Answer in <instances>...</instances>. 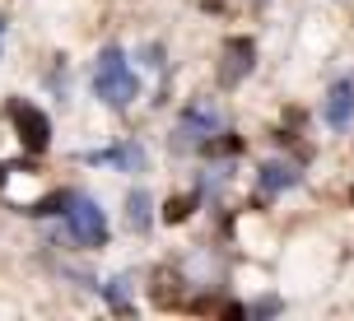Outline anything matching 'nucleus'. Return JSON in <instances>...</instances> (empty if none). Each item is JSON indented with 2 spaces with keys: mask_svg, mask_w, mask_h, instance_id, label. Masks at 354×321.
Wrapping results in <instances>:
<instances>
[{
  "mask_svg": "<svg viewBox=\"0 0 354 321\" xmlns=\"http://www.w3.org/2000/svg\"><path fill=\"white\" fill-rule=\"evenodd\" d=\"M98 159L117 163V168H126V173H140L145 168V149L140 144H117V149H107V154H98Z\"/></svg>",
  "mask_w": 354,
  "mask_h": 321,
  "instance_id": "obj_11",
  "label": "nucleus"
},
{
  "mask_svg": "<svg viewBox=\"0 0 354 321\" xmlns=\"http://www.w3.org/2000/svg\"><path fill=\"white\" fill-rule=\"evenodd\" d=\"M71 205H75V191H52L47 200H37V205H33L28 214H66Z\"/></svg>",
  "mask_w": 354,
  "mask_h": 321,
  "instance_id": "obj_12",
  "label": "nucleus"
},
{
  "mask_svg": "<svg viewBox=\"0 0 354 321\" xmlns=\"http://www.w3.org/2000/svg\"><path fill=\"white\" fill-rule=\"evenodd\" d=\"M289 186H299V173L289 163H266L261 168V196H280Z\"/></svg>",
  "mask_w": 354,
  "mask_h": 321,
  "instance_id": "obj_9",
  "label": "nucleus"
},
{
  "mask_svg": "<svg viewBox=\"0 0 354 321\" xmlns=\"http://www.w3.org/2000/svg\"><path fill=\"white\" fill-rule=\"evenodd\" d=\"M270 312H280V303H257L252 307V317H270Z\"/></svg>",
  "mask_w": 354,
  "mask_h": 321,
  "instance_id": "obj_16",
  "label": "nucleus"
},
{
  "mask_svg": "<svg viewBox=\"0 0 354 321\" xmlns=\"http://www.w3.org/2000/svg\"><path fill=\"white\" fill-rule=\"evenodd\" d=\"M66 228H71V237L80 247H103L107 242V219L98 210V200H88V196H75V205L66 210Z\"/></svg>",
  "mask_w": 354,
  "mask_h": 321,
  "instance_id": "obj_3",
  "label": "nucleus"
},
{
  "mask_svg": "<svg viewBox=\"0 0 354 321\" xmlns=\"http://www.w3.org/2000/svg\"><path fill=\"white\" fill-rule=\"evenodd\" d=\"M219 130H224V117H219L214 103H192L182 112V126H177V135H182V140H196V144H205L210 135H219Z\"/></svg>",
  "mask_w": 354,
  "mask_h": 321,
  "instance_id": "obj_5",
  "label": "nucleus"
},
{
  "mask_svg": "<svg viewBox=\"0 0 354 321\" xmlns=\"http://www.w3.org/2000/svg\"><path fill=\"white\" fill-rule=\"evenodd\" d=\"M205 149H210V154H238V149H243V140L219 130V135H210V140H205Z\"/></svg>",
  "mask_w": 354,
  "mask_h": 321,
  "instance_id": "obj_14",
  "label": "nucleus"
},
{
  "mask_svg": "<svg viewBox=\"0 0 354 321\" xmlns=\"http://www.w3.org/2000/svg\"><path fill=\"white\" fill-rule=\"evenodd\" d=\"M182 275H177V270H159V275H154V284H149V298H154V307H177L182 303Z\"/></svg>",
  "mask_w": 354,
  "mask_h": 321,
  "instance_id": "obj_8",
  "label": "nucleus"
},
{
  "mask_svg": "<svg viewBox=\"0 0 354 321\" xmlns=\"http://www.w3.org/2000/svg\"><path fill=\"white\" fill-rule=\"evenodd\" d=\"M350 200H354V191H350Z\"/></svg>",
  "mask_w": 354,
  "mask_h": 321,
  "instance_id": "obj_18",
  "label": "nucleus"
},
{
  "mask_svg": "<svg viewBox=\"0 0 354 321\" xmlns=\"http://www.w3.org/2000/svg\"><path fill=\"white\" fill-rule=\"evenodd\" d=\"M354 117V79H340V84H331V93H326V126L331 130H345Z\"/></svg>",
  "mask_w": 354,
  "mask_h": 321,
  "instance_id": "obj_6",
  "label": "nucleus"
},
{
  "mask_svg": "<svg viewBox=\"0 0 354 321\" xmlns=\"http://www.w3.org/2000/svg\"><path fill=\"white\" fill-rule=\"evenodd\" d=\"M187 312H196V317H224V321H238V317H248L252 307L233 303V298H214V293H205V298H192V303H187Z\"/></svg>",
  "mask_w": 354,
  "mask_h": 321,
  "instance_id": "obj_7",
  "label": "nucleus"
},
{
  "mask_svg": "<svg viewBox=\"0 0 354 321\" xmlns=\"http://www.w3.org/2000/svg\"><path fill=\"white\" fill-rule=\"evenodd\" d=\"M0 186H5V163H0Z\"/></svg>",
  "mask_w": 354,
  "mask_h": 321,
  "instance_id": "obj_17",
  "label": "nucleus"
},
{
  "mask_svg": "<svg viewBox=\"0 0 354 321\" xmlns=\"http://www.w3.org/2000/svg\"><path fill=\"white\" fill-rule=\"evenodd\" d=\"M10 121L19 130V144L28 149V154H42L47 144H52V121H47V112L33 103H24V98H10Z\"/></svg>",
  "mask_w": 354,
  "mask_h": 321,
  "instance_id": "obj_2",
  "label": "nucleus"
},
{
  "mask_svg": "<svg viewBox=\"0 0 354 321\" xmlns=\"http://www.w3.org/2000/svg\"><path fill=\"white\" fill-rule=\"evenodd\" d=\"M0 28H5V23H0Z\"/></svg>",
  "mask_w": 354,
  "mask_h": 321,
  "instance_id": "obj_19",
  "label": "nucleus"
},
{
  "mask_svg": "<svg viewBox=\"0 0 354 321\" xmlns=\"http://www.w3.org/2000/svg\"><path fill=\"white\" fill-rule=\"evenodd\" d=\"M187 214H192V200H187V196H173V200H168V210H163V219H168V224H182Z\"/></svg>",
  "mask_w": 354,
  "mask_h": 321,
  "instance_id": "obj_15",
  "label": "nucleus"
},
{
  "mask_svg": "<svg viewBox=\"0 0 354 321\" xmlns=\"http://www.w3.org/2000/svg\"><path fill=\"white\" fill-rule=\"evenodd\" d=\"M126 224H131L136 233L149 228V191H140V186H136V191L126 196Z\"/></svg>",
  "mask_w": 354,
  "mask_h": 321,
  "instance_id": "obj_10",
  "label": "nucleus"
},
{
  "mask_svg": "<svg viewBox=\"0 0 354 321\" xmlns=\"http://www.w3.org/2000/svg\"><path fill=\"white\" fill-rule=\"evenodd\" d=\"M93 93H98L107 107L136 103V93H140V79L131 75V66H126V56L117 52V47H107V52L98 56V66H93Z\"/></svg>",
  "mask_w": 354,
  "mask_h": 321,
  "instance_id": "obj_1",
  "label": "nucleus"
},
{
  "mask_svg": "<svg viewBox=\"0 0 354 321\" xmlns=\"http://www.w3.org/2000/svg\"><path fill=\"white\" fill-rule=\"evenodd\" d=\"M252 66H257V42L252 37H229L224 42V61H219V84L224 89H238L252 75Z\"/></svg>",
  "mask_w": 354,
  "mask_h": 321,
  "instance_id": "obj_4",
  "label": "nucleus"
},
{
  "mask_svg": "<svg viewBox=\"0 0 354 321\" xmlns=\"http://www.w3.org/2000/svg\"><path fill=\"white\" fill-rule=\"evenodd\" d=\"M126 284L131 280H107V303H112V312H122V317H131V303H126Z\"/></svg>",
  "mask_w": 354,
  "mask_h": 321,
  "instance_id": "obj_13",
  "label": "nucleus"
}]
</instances>
